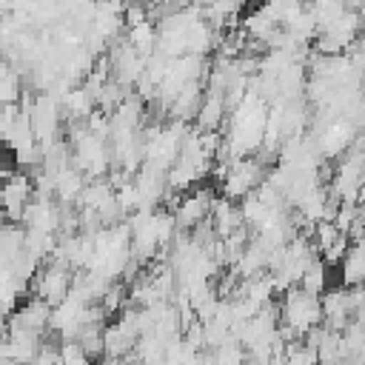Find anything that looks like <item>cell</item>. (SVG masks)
<instances>
[{
    "label": "cell",
    "instance_id": "1",
    "mask_svg": "<svg viewBox=\"0 0 365 365\" xmlns=\"http://www.w3.org/2000/svg\"><path fill=\"white\" fill-rule=\"evenodd\" d=\"M339 271H342V285H359L362 282L365 265H362V248H359V242H351L348 245L345 257L339 259Z\"/></svg>",
    "mask_w": 365,
    "mask_h": 365
}]
</instances>
